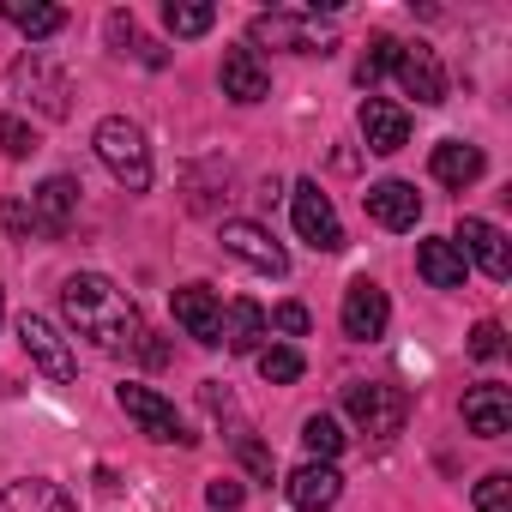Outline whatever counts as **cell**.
Returning <instances> with one entry per match:
<instances>
[{
	"label": "cell",
	"mask_w": 512,
	"mask_h": 512,
	"mask_svg": "<svg viewBox=\"0 0 512 512\" xmlns=\"http://www.w3.org/2000/svg\"><path fill=\"white\" fill-rule=\"evenodd\" d=\"M79 217V181L73 175H49L37 193H31V223L37 235H67Z\"/></svg>",
	"instance_id": "5bb4252c"
},
{
	"label": "cell",
	"mask_w": 512,
	"mask_h": 512,
	"mask_svg": "<svg viewBox=\"0 0 512 512\" xmlns=\"http://www.w3.org/2000/svg\"><path fill=\"white\" fill-rule=\"evenodd\" d=\"M464 428L476 434V440H500L506 428H512V392L506 386H470L464 392Z\"/></svg>",
	"instance_id": "e0dca14e"
},
{
	"label": "cell",
	"mask_w": 512,
	"mask_h": 512,
	"mask_svg": "<svg viewBox=\"0 0 512 512\" xmlns=\"http://www.w3.org/2000/svg\"><path fill=\"white\" fill-rule=\"evenodd\" d=\"M302 368H308V362H302V350H296V344H272V350H260V374H266L272 386H296V380H302Z\"/></svg>",
	"instance_id": "f1b7e54d"
},
{
	"label": "cell",
	"mask_w": 512,
	"mask_h": 512,
	"mask_svg": "<svg viewBox=\"0 0 512 512\" xmlns=\"http://www.w3.org/2000/svg\"><path fill=\"white\" fill-rule=\"evenodd\" d=\"M284 494H290V506L296 512H326L338 494H344V476L332 470V464H320V458H308L302 470H290V482H284Z\"/></svg>",
	"instance_id": "ac0fdd59"
},
{
	"label": "cell",
	"mask_w": 512,
	"mask_h": 512,
	"mask_svg": "<svg viewBox=\"0 0 512 512\" xmlns=\"http://www.w3.org/2000/svg\"><path fill=\"white\" fill-rule=\"evenodd\" d=\"M109 43L127 55V43L139 49V31H133V13H109Z\"/></svg>",
	"instance_id": "e575fe53"
},
{
	"label": "cell",
	"mask_w": 512,
	"mask_h": 512,
	"mask_svg": "<svg viewBox=\"0 0 512 512\" xmlns=\"http://www.w3.org/2000/svg\"><path fill=\"white\" fill-rule=\"evenodd\" d=\"M175 326H181L193 344L217 350V344H223V302H217V290H205V284L175 290Z\"/></svg>",
	"instance_id": "7c38bea8"
},
{
	"label": "cell",
	"mask_w": 512,
	"mask_h": 512,
	"mask_svg": "<svg viewBox=\"0 0 512 512\" xmlns=\"http://www.w3.org/2000/svg\"><path fill=\"white\" fill-rule=\"evenodd\" d=\"M266 326H278V332H290V338H302V332H308L314 320H308V308H302V302H278Z\"/></svg>",
	"instance_id": "d6a6232c"
},
{
	"label": "cell",
	"mask_w": 512,
	"mask_h": 512,
	"mask_svg": "<svg viewBox=\"0 0 512 512\" xmlns=\"http://www.w3.org/2000/svg\"><path fill=\"white\" fill-rule=\"evenodd\" d=\"M163 25H169L175 37H205V31L217 25V7H199V0H169V7H163Z\"/></svg>",
	"instance_id": "484cf974"
},
{
	"label": "cell",
	"mask_w": 512,
	"mask_h": 512,
	"mask_svg": "<svg viewBox=\"0 0 512 512\" xmlns=\"http://www.w3.org/2000/svg\"><path fill=\"white\" fill-rule=\"evenodd\" d=\"M428 169H434V181H440V187L464 193L470 181H482V151H476V145H464V139H440V145H434V157H428Z\"/></svg>",
	"instance_id": "7402d4cb"
},
{
	"label": "cell",
	"mask_w": 512,
	"mask_h": 512,
	"mask_svg": "<svg viewBox=\"0 0 512 512\" xmlns=\"http://www.w3.org/2000/svg\"><path fill=\"white\" fill-rule=\"evenodd\" d=\"M217 241H223V253H235V260H241L247 272H260V278H284V272H290V253H284V247L272 241V229H266V223H247V217H223Z\"/></svg>",
	"instance_id": "5b68a950"
},
{
	"label": "cell",
	"mask_w": 512,
	"mask_h": 512,
	"mask_svg": "<svg viewBox=\"0 0 512 512\" xmlns=\"http://www.w3.org/2000/svg\"><path fill=\"white\" fill-rule=\"evenodd\" d=\"M0 151H7V157H31V151H37V133H31V121H19V115H0Z\"/></svg>",
	"instance_id": "4dcf8cb0"
},
{
	"label": "cell",
	"mask_w": 512,
	"mask_h": 512,
	"mask_svg": "<svg viewBox=\"0 0 512 512\" xmlns=\"http://www.w3.org/2000/svg\"><path fill=\"white\" fill-rule=\"evenodd\" d=\"M344 410H350V422L362 428V434H398L404 428V416H410V398L398 392V386H386V380H350L344 386Z\"/></svg>",
	"instance_id": "3957f363"
},
{
	"label": "cell",
	"mask_w": 512,
	"mask_h": 512,
	"mask_svg": "<svg viewBox=\"0 0 512 512\" xmlns=\"http://www.w3.org/2000/svg\"><path fill=\"white\" fill-rule=\"evenodd\" d=\"M416 272H422L434 290H464V278H470L464 253H458L452 241H422V247H416Z\"/></svg>",
	"instance_id": "603a6c76"
},
{
	"label": "cell",
	"mask_w": 512,
	"mask_h": 512,
	"mask_svg": "<svg viewBox=\"0 0 512 512\" xmlns=\"http://www.w3.org/2000/svg\"><path fill=\"white\" fill-rule=\"evenodd\" d=\"M91 145H97L103 169H109L127 193H145V187H151V145H145L139 121H127V115H103L97 133H91Z\"/></svg>",
	"instance_id": "7a4b0ae2"
},
{
	"label": "cell",
	"mask_w": 512,
	"mask_h": 512,
	"mask_svg": "<svg viewBox=\"0 0 512 512\" xmlns=\"http://www.w3.org/2000/svg\"><path fill=\"white\" fill-rule=\"evenodd\" d=\"M266 332H272V326H266V308H260V302L241 296V302L223 308V350H229V356H260V350H266Z\"/></svg>",
	"instance_id": "ffe728a7"
},
{
	"label": "cell",
	"mask_w": 512,
	"mask_h": 512,
	"mask_svg": "<svg viewBox=\"0 0 512 512\" xmlns=\"http://www.w3.org/2000/svg\"><path fill=\"white\" fill-rule=\"evenodd\" d=\"M61 314H67V326H73L79 338H91V344L109 350V356L139 350V344L151 338L145 320H139V302H133L115 278H103V272H73V278L61 284Z\"/></svg>",
	"instance_id": "6da1fadb"
},
{
	"label": "cell",
	"mask_w": 512,
	"mask_h": 512,
	"mask_svg": "<svg viewBox=\"0 0 512 512\" xmlns=\"http://www.w3.org/2000/svg\"><path fill=\"white\" fill-rule=\"evenodd\" d=\"M247 37L253 43H272V49H290V55H332L338 49L332 25H320L314 13H260Z\"/></svg>",
	"instance_id": "277c9868"
},
{
	"label": "cell",
	"mask_w": 512,
	"mask_h": 512,
	"mask_svg": "<svg viewBox=\"0 0 512 512\" xmlns=\"http://www.w3.org/2000/svg\"><path fill=\"white\" fill-rule=\"evenodd\" d=\"M7 79H13V91H31L37 115H49V121H67V109H73V79H67L61 67H49L43 55H19Z\"/></svg>",
	"instance_id": "52a82bcc"
},
{
	"label": "cell",
	"mask_w": 512,
	"mask_h": 512,
	"mask_svg": "<svg viewBox=\"0 0 512 512\" xmlns=\"http://www.w3.org/2000/svg\"><path fill=\"white\" fill-rule=\"evenodd\" d=\"M452 247L464 253V266H476L482 278H494V284H506V278H512L506 235H500L488 217H464V223H458V235H452Z\"/></svg>",
	"instance_id": "9c48e42d"
},
{
	"label": "cell",
	"mask_w": 512,
	"mask_h": 512,
	"mask_svg": "<svg viewBox=\"0 0 512 512\" xmlns=\"http://www.w3.org/2000/svg\"><path fill=\"white\" fill-rule=\"evenodd\" d=\"M229 446H235V458H241V470H247L253 482H272V476H278V458H272V446H266L260 434H253L247 422H235V428H229Z\"/></svg>",
	"instance_id": "d4e9b609"
},
{
	"label": "cell",
	"mask_w": 512,
	"mask_h": 512,
	"mask_svg": "<svg viewBox=\"0 0 512 512\" xmlns=\"http://www.w3.org/2000/svg\"><path fill=\"white\" fill-rule=\"evenodd\" d=\"M290 211H296V235H302L314 253H338V247H344V223H338L332 199L320 193V181H296Z\"/></svg>",
	"instance_id": "ba28073f"
},
{
	"label": "cell",
	"mask_w": 512,
	"mask_h": 512,
	"mask_svg": "<svg viewBox=\"0 0 512 512\" xmlns=\"http://www.w3.org/2000/svg\"><path fill=\"white\" fill-rule=\"evenodd\" d=\"M302 446H308L320 464H332V458L344 452V428H338V416H308V422H302Z\"/></svg>",
	"instance_id": "83f0119b"
},
{
	"label": "cell",
	"mask_w": 512,
	"mask_h": 512,
	"mask_svg": "<svg viewBox=\"0 0 512 512\" xmlns=\"http://www.w3.org/2000/svg\"><path fill=\"white\" fill-rule=\"evenodd\" d=\"M392 61H398V37H368V49H362V61H356V85L374 91V79L392 73Z\"/></svg>",
	"instance_id": "4316f807"
},
{
	"label": "cell",
	"mask_w": 512,
	"mask_h": 512,
	"mask_svg": "<svg viewBox=\"0 0 512 512\" xmlns=\"http://www.w3.org/2000/svg\"><path fill=\"white\" fill-rule=\"evenodd\" d=\"M362 205L380 229H416V217H422V193L410 181H374L362 193Z\"/></svg>",
	"instance_id": "2e32d148"
},
{
	"label": "cell",
	"mask_w": 512,
	"mask_h": 512,
	"mask_svg": "<svg viewBox=\"0 0 512 512\" xmlns=\"http://www.w3.org/2000/svg\"><path fill=\"white\" fill-rule=\"evenodd\" d=\"M205 500H211L217 512H235V506H241V482H235V476H217V482L205 488Z\"/></svg>",
	"instance_id": "836d02e7"
},
{
	"label": "cell",
	"mask_w": 512,
	"mask_h": 512,
	"mask_svg": "<svg viewBox=\"0 0 512 512\" xmlns=\"http://www.w3.org/2000/svg\"><path fill=\"white\" fill-rule=\"evenodd\" d=\"M217 79H223V97H235V103H260V97H272V73L260 67V55H253V49H229Z\"/></svg>",
	"instance_id": "44dd1931"
},
{
	"label": "cell",
	"mask_w": 512,
	"mask_h": 512,
	"mask_svg": "<svg viewBox=\"0 0 512 512\" xmlns=\"http://www.w3.org/2000/svg\"><path fill=\"white\" fill-rule=\"evenodd\" d=\"M0 320H7V290H0Z\"/></svg>",
	"instance_id": "8d00e7d4"
},
{
	"label": "cell",
	"mask_w": 512,
	"mask_h": 512,
	"mask_svg": "<svg viewBox=\"0 0 512 512\" xmlns=\"http://www.w3.org/2000/svg\"><path fill=\"white\" fill-rule=\"evenodd\" d=\"M500 350H506V332H500L494 320H476V332H470V356H476V362H494Z\"/></svg>",
	"instance_id": "1f68e13d"
},
{
	"label": "cell",
	"mask_w": 512,
	"mask_h": 512,
	"mask_svg": "<svg viewBox=\"0 0 512 512\" xmlns=\"http://www.w3.org/2000/svg\"><path fill=\"white\" fill-rule=\"evenodd\" d=\"M0 512H79V506H73V494H67L61 482H49V476H19V482L0 488Z\"/></svg>",
	"instance_id": "d6986e66"
},
{
	"label": "cell",
	"mask_w": 512,
	"mask_h": 512,
	"mask_svg": "<svg viewBox=\"0 0 512 512\" xmlns=\"http://www.w3.org/2000/svg\"><path fill=\"white\" fill-rule=\"evenodd\" d=\"M362 139H368V151H380V157L404 151V145H410V109L392 103V97H368V103H362Z\"/></svg>",
	"instance_id": "9a60e30c"
},
{
	"label": "cell",
	"mask_w": 512,
	"mask_h": 512,
	"mask_svg": "<svg viewBox=\"0 0 512 512\" xmlns=\"http://www.w3.org/2000/svg\"><path fill=\"white\" fill-rule=\"evenodd\" d=\"M0 217H7V229H13L19 241H25V235H37V223H31V211H25L19 199H7V205H0Z\"/></svg>",
	"instance_id": "d590c367"
},
{
	"label": "cell",
	"mask_w": 512,
	"mask_h": 512,
	"mask_svg": "<svg viewBox=\"0 0 512 512\" xmlns=\"http://www.w3.org/2000/svg\"><path fill=\"white\" fill-rule=\"evenodd\" d=\"M0 19L19 25L25 37H55V31H67V13H61V7H43V0H0Z\"/></svg>",
	"instance_id": "cb8c5ba5"
},
{
	"label": "cell",
	"mask_w": 512,
	"mask_h": 512,
	"mask_svg": "<svg viewBox=\"0 0 512 512\" xmlns=\"http://www.w3.org/2000/svg\"><path fill=\"white\" fill-rule=\"evenodd\" d=\"M392 73H398L404 97H416L422 109H440V103H446V67H440V55H434L428 43H398Z\"/></svg>",
	"instance_id": "30bf717a"
},
{
	"label": "cell",
	"mask_w": 512,
	"mask_h": 512,
	"mask_svg": "<svg viewBox=\"0 0 512 512\" xmlns=\"http://www.w3.org/2000/svg\"><path fill=\"white\" fill-rule=\"evenodd\" d=\"M115 404L139 422V434H151V440H175V446H193L199 434H187V422L175 416V404L163 398V392H151V386H139V380H127V386H115Z\"/></svg>",
	"instance_id": "8992f818"
},
{
	"label": "cell",
	"mask_w": 512,
	"mask_h": 512,
	"mask_svg": "<svg viewBox=\"0 0 512 512\" xmlns=\"http://www.w3.org/2000/svg\"><path fill=\"white\" fill-rule=\"evenodd\" d=\"M344 338H356V344H374V338H386V320H392V302H386V290L374 284V278H356L350 290H344Z\"/></svg>",
	"instance_id": "8fae6325"
},
{
	"label": "cell",
	"mask_w": 512,
	"mask_h": 512,
	"mask_svg": "<svg viewBox=\"0 0 512 512\" xmlns=\"http://www.w3.org/2000/svg\"><path fill=\"white\" fill-rule=\"evenodd\" d=\"M476 512H512V476L506 470H488L476 482Z\"/></svg>",
	"instance_id": "f546056e"
},
{
	"label": "cell",
	"mask_w": 512,
	"mask_h": 512,
	"mask_svg": "<svg viewBox=\"0 0 512 512\" xmlns=\"http://www.w3.org/2000/svg\"><path fill=\"white\" fill-rule=\"evenodd\" d=\"M19 344H25V356H31L49 380H73V374H79V362H73L67 338H61L43 314H25V320H19Z\"/></svg>",
	"instance_id": "4fadbf2b"
}]
</instances>
